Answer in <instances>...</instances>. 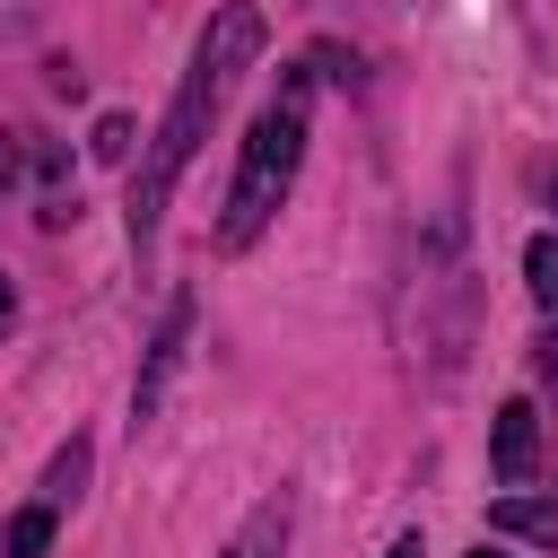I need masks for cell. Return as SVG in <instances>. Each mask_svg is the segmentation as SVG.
I'll list each match as a JSON object with an SVG mask.
<instances>
[{
  "label": "cell",
  "instance_id": "4fadbf2b",
  "mask_svg": "<svg viewBox=\"0 0 558 558\" xmlns=\"http://www.w3.org/2000/svg\"><path fill=\"white\" fill-rule=\"evenodd\" d=\"M384 558H427V549H418V532H401V541H392Z\"/></svg>",
  "mask_w": 558,
  "mask_h": 558
},
{
  "label": "cell",
  "instance_id": "9c48e42d",
  "mask_svg": "<svg viewBox=\"0 0 558 558\" xmlns=\"http://www.w3.org/2000/svg\"><path fill=\"white\" fill-rule=\"evenodd\" d=\"M52 549V506H17V523H9V558H44Z\"/></svg>",
  "mask_w": 558,
  "mask_h": 558
},
{
  "label": "cell",
  "instance_id": "8fae6325",
  "mask_svg": "<svg viewBox=\"0 0 558 558\" xmlns=\"http://www.w3.org/2000/svg\"><path fill=\"white\" fill-rule=\"evenodd\" d=\"M17 323V288H9V270H0V331Z\"/></svg>",
  "mask_w": 558,
  "mask_h": 558
},
{
  "label": "cell",
  "instance_id": "9a60e30c",
  "mask_svg": "<svg viewBox=\"0 0 558 558\" xmlns=\"http://www.w3.org/2000/svg\"><path fill=\"white\" fill-rule=\"evenodd\" d=\"M549 209H558V183H549Z\"/></svg>",
  "mask_w": 558,
  "mask_h": 558
},
{
  "label": "cell",
  "instance_id": "6da1fadb",
  "mask_svg": "<svg viewBox=\"0 0 558 558\" xmlns=\"http://www.w3.org/2000/svg\"><path fill=\"white\" fill-rule=\"evenodd\" d=\"M253 52H262V9H253V0H227V9L209 17V35H201V52H192V70H183V87H174V105H166L140 174H131V253H140V262H148V244H157V227H166V201H174L201 131L218 122V105H227V87L244 78Z\"/></svg>",
  "mask_w": 558,
  "mask_h": 558
},
{
  "label": "cell",
  "instance_id": "30bf717a",
  "mask_svg": "<svg viewBox=\"0 0 558 558\" xmlns=\"http://www.w3.org/2000/svg\"><path fill=\"white\" fill-rule=\"evenodd\" d=\"M122 148H131V122H122V113H113V122H96V157H122Z\"/></svg>",
  "mask_w": 558,
  "mask_h": 558
},
{
  "label": "cell",
  "instance_id": "7c38bea8",
  "mask_svg": "<svg viewBox=\"0 0 558 558\" xmlns=\"http://www.w3.org/2000/svg\"><path fill=\"white\" fill-rule=\"evenodd\" d=\"M9 183H17V148L0 140V192H9Z\"/></svg>",
  "mask_w": 558,
  "mask_h": 558
},
{
  "label": "cell",
  "instance_id": "5b68a950",
  "mask_svg": "<svg viewBox=\"0 0 558 558\" xmlns=\"http://www.w3.org/2000/svg\"><path fill=\"white\" fill-rule=\"evenodd\" d=\"M288 523H296V497L279 488V497H262V506L235 523V541H227L218 558H288Z\"/></svg>",
  "mask_w": 558,
  "mask_h": 558
},
{
  "label": "cell",
  "instance_id": "ba28073f",
  "mask_svg": "<svg viewBox=\"0 0 558 558\" xmlns=\"http://www.w3.org/2000/svg\"><path fill=\"white\" fill-rule=\"evenodd\" d=\"M523 279H532V296L558 314V235H532V244H523Z\"/></svg>",
  "mask_w": 558,
  "mask_h": 558
},
{
  "label": "cell",
  "instance_id": "2e32d148",
  "mask_svg": "<svg viewBox=\"0 0 558 558\" xmlns=\"http://www.w3.org/2000/svg\"><path fill=\"white\" fill-rule=\"evenodd\" d=\"M480 558H497V549H480Z\"/></svg>",
  "mask_w": 558,
  "mask_h": 558
},
{
  "label": "cell",
  "instance_id": "277c9868",
  "mask_svg": "<svg viewBox=\"0 0 558 558\" xmlns=\"http://www.w3.org/2000/svg\"><path fill=\"white\" fill-rule=\"evenodd\" d=\"M532 453H541V418H532V401H506V410H497V436H488L497 480H506V488L532 480Z\"/></svg>",
  "mask_w": 558,
  "mask_h": 558
},
{
  "label": "cell",
  "instance_id": "5bb4252c",
  "mask_svg": "<svg viewBox=\"0 0 558 558\" xmlns=\"http://www.w3.org/2000/svg\"><path fill=\"white\" fill-rule=\"evenodd\" d=\"M541 375H549V384H558V331H549V340H541Z\"/></svg>",
  "mask_w": 558,
  "mask_h": 558
},
{
  "label": "cell",
  "instance_id": "3957f363",
  "mask_svg": "<svg viewBox=\"0 0 558 558\" xmlns=\"http://www.w3.org/2000/svg\"><path fill=\"white\" fill-rule=\"evenodd\" d=\"M183 340H192V296H174V305H166V323H157V340H148V375H140V392H131V410H140V418L157 410L166 375L183 366Z\"/></svg>",
  "mask_w": 558,
  "mask_h": 558
},
{
  "label": "cell",
  "instance_id": "8992f818",
  "mask_svg": "<svg viewBox=\"0 0 558 558\" xmlns=\"http://www.w3.org/2000/svg\"><path fill=\"white\" fill-rule=\"evenodd\" d=\"M488 523H497V532H523V541H549V549H558V506H549V497H506V506H488Z\"/></svg>",
  "mask_w": 558,
  "mask_h": 558
},
{
  "label": "cell",
  "instance_id": "7a4b0ae2",
  "mask_svg": "<svg viewBox=\"0 0 558 558\" xmlns=\"http://www.w3.org/2000/svg\"><path fill=\"white\" fill-rule=\"evenodd\" d=\"M305 105H314V78L288 70L279 96L253 113V131H244V166H235V183H227V218H218V244H227V253H244V244L279 218V201H288V183H296V166H305Z\"/></svg>",
  "mask_w": 558,
  "mask_h": 558
},
{
  "label": "cell",
  "instance_id": "52a82bcc",
  "mask_svg": "<svg viewBox=\"0 0 558 558\" xmlns=\"http://www.w3.org/2000/svg\"><path fill=\"white\" fill-rule=\"evenodd\" d=\"M78 480H87V445H61V453H52V471H44V497H35V506H52V514H61V506L78 497Z\"/></svg>",
  "mask_w": 558,
  "mask_h": 558
}]
</instances>
